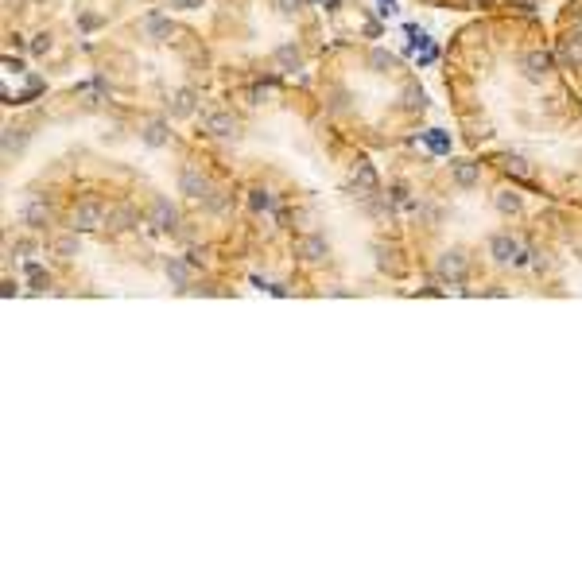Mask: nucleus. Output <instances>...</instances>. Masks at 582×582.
Wrapping results in <instances>:
<instances>
[{
	"instance_id": "f257e3e1",
	"label": "nucleus",
	"mask_w": 582,
	"mask_h": 582,
	"mask_svg": "<svg viewBox=\"0 0 582 582\" xmlns=\"http://www.w3.org/2000/svg\"><path fill=\"white\" fill-rule=\"evenodd\" d=\"M489 252H493L497 260H505V264H524V260L532 257V252L520 248V241L513 237V233H493V237H489Z\"/></svg>"
},
{
	"instance_id": "f03ea898",
	"label": "nucleus",
	"mask_w": 582,
	"mask_h": 582,
	"mask_svg": "<svg viewBox=\"0 0 582 582\" xmlns=\"http://www.w3.org/2000/svg\"><path fill=\"white\" fill-rule=\"evenodd\" d=\"M105 206L101 202H78L74 206V214H70V222H74V229L78 233H89V229H101L105 226Z\"/></svg>"
},
{
	"instance_id": "7ed1b4c3",
	"label": "nucleus",
	"mask_w": 582,
	"mask_h": 582,
	"mask_svg": "<svg viewBox=\"0 0 582 582\" xmlns=\"http://www.w3.org/2000/svg\"><path fill=\"white\" fill-rule=\"evenodd\" d=\"M179 191H183L186 198H198V202H202L206 194H210V179H206V171H202V167L186 163L183 171H179Z\"/></svg>"
},
{
	"instance_id": "20e7f679",
	"label": "nucleus",
	"mask_w": 582,
	"mask_h": 582,
	"mask_svg": "<svg viewBox=\"0 0 582 582\" xmlns=\"http://www.w3.org/2000/svg\"><path fill=\"white\" fill-rule=\"evenodd\" d=\"M148 222H151V229H160V233H171V229L179 226V210L171 206V198H155V202H151Z\"/></svg>"
},
{
	"instance_id": "39448f33",
	"label": "nucleus",
	"mask_w": 582,
	"mask_h": 582,
	"mask_svg": "<svg viewBox=\"0 0 582 582\" xmlns=\"http://www.w3.org/2000/svg\"><path fill=\"white\" fill-rule=\"evenodd\" d=\"M548 66H551V58H548L543 51H524V54H520V70H524V78H528L532 86H539V82H543Z\"/></svg>"
},
{
	"instance_id": "423d86ee",
	"label": "nucleus",
	"mask_w": 582,
	"mask_h": 582,
	"mask_svg": "<svg viewBox=\"0 0 582 582\" xmlns=\"http://www.w3.org/2000/svg\"><path fill=\"white\" fill-rule=\"evenodd\" d=\"M20 222L28 229H47V222H51V210H47L43 198H32V202L20 206Z\"/></svg>"
},
{
	"instance_id": "0eeeda50",
	"label": "nucleus",
	"mask_w": 582,
	"mask_h": 582,
	"mask_svg": "<svg viewBox=\"0 0 582 582\" xmlns=\"http://www.w3.org/2000/svg\"><path fill=\"white\" fill-rule=\"evenodd\" d=\"M105 226H113V229H132V226H140V210H136V206H129V202L109 206Z\"/></svg>"
},
{
	"instance_id": "6e6552de",
	"label": "nucleus",
	"mask_w": 582,
	"mask_h": 582,
	"mask_svg": "<svg viewBox=\"0 0 582 582\" xmlns=\"http://www.w3.org/2000/svg\"><path fill=\"white\" fill-rule=\"evenodd\" d=\"M163 276L171 280V288H186L194 276V260H183V257H171L167 264H163Z\"/></svg>"
},
{
	"instance_id": "1a4fd4ad",
	"label": "nucleus",
	"mask_w": 582,
	"mask_h": 582,
	"mask_svg": "<svg viewBox=\"0 0 582 582\" xmlns=\"http://www.w3.org/2000/svg\"><path fill=\"white\" fill-rule=\"evenodd\" d=\"M451 179H454V186H462V191H474L477 183H482V167L477 163H451Z\"/></svg>"
},
{
	"instance_id": "9d476101",
	"label": "nucleus",
	"mask_w": 582,
	"mask_h": 582,
	"mask_svg": "<svg viewBox=\"0 0 582 582\" xmlns=\"http://www.w3.org/2000/svg\"><path fill=\"white\" fill-rule=\"evenodd\" d=\"M140 140L148 144V148H163V144L171 140V132H167V120H160V117L144 120V125H140Z\"/></svg>"
},
{
	"instance_id": "9b49d317",
	"label": "nucleus",
	"mask_w": 582,
	"mask_h": 582,
	"mask_svg": "<svg viewBox=\"0 0 582 582\" xmlns=\"http://www.w3.org/2000/svg\"><path fill=\"white\" fill-rule=\"evenodd\" d=\"M295 257H303V260H323V257H326V237H319V233H303V237L295 241Z\"/></svg>"
},
{
	"instance_id": "f8f14e48",
	"label": "nucleus",
	"mask_w": 582,
	"mask_h": 582,
	"mask_svg": "<svg viewBox=\"0 0 582 582\" xmlns=\"http://www.w3.org/2000/svg\"><path fill=\"white\" fill-rule=\"evenodd\" d=\"M202 132H210V136H233V132H237V120L229 117V113H206Z\"/></svg>"
},
{
	"instance_id": "ddd939ff",
	"label": "nucleus",
	"mask_w": 582,
	"mask_h": 582,
	"mask_svg": "<svg viewBox=\"0 0 582 582\" xmlns=\"http://www.w3.org/2000/svg\"><path fill=\"white\" fill-rule=\"evenodd\" d=\"M439 272H442V280H451V283H462L466 280V257L454 248V252H446L442 257V264H439Z\"/></svg>"
},
{
	"instance_id": "4468645a",
	"label": "nucleus",
	"mask_w": 582,
	"mask_h": 582,
	"mask_svg": "<svg viewBox=\"0 0 582 582\" xmlns=\"http://www.w3.org/2000/svg\"><path fill=\"white\" fill-rule=\"evenodd\" d=\"M354 186H357V194L365 198V194H377L380 179H377V171H373L369 163H357V167H354Z\"/></svg>"
},
{
	"instance_id": "2eb2a0df",
	"label": "nucleus",
	"mask_w": 582,
	"mask_h": 582,
	"mask_svg": "<svg viewBox=\"0 0 582 582\" xmlns=\"http://www.w3.org/2000/svg\"><path fill=\"white\" fill-rule=\"evenodd\" d=\"M140 28H144V35H148V39H155V43L171 35V20H167V16H144Z\"/></svg>"
},
{
	"instance_id": "dca6fc26",
	"label": "nucleus",
	"mask_w": 582,
	"mask_h": 582,
	"mask_svg": "<svg viewBox=\"0 0 582 582\" xmlns=\"http://www.w3.org/2000/svg\"><path fill=\"white\" fill-rule=\"evenodd\" d=\"M229 206H233V194H229V191H210V194L202 198V210H206V214H226Z\"/></svg>"
},
{
	"instance_id": "f3484780",
	"label": "nucleus",
	"mask_w": 582,
	"mask_h": 582,
	"mask_svg": "<svg viewBox=\"0 0 582 582\" xmlns=\"http://www.w3.org/2000/svg\"><path fill=\"white\" fill-rule=\"evenodd\" d=\"M51 252L54 257H78V229L74 233H58V237L51 241Z\"/></svg>"
},
{
	"instance_id": "a211bd4d",
	"label": "nucleus",
	"mask_w": 582,
	"mask_h": 582,
	"mask_svg": "<svg viewBox=\"0 0 582 582\" xmlns=\"http://www.w3.org/2000/svg\"><path fill=\"white\" fill-rule=\"evenodd\" d=\"M171 113H175V117H186V113H194V94H191V89H179V94L171 97Z\"/></svg>"
},
{
	"instance_id": "6ab92c4d",
	"label": "nucleus",
	"mask_w": 582,
	"mask_h": 582,
	"mask_svg": "<svg viewBox=\"0 0 582 582\" xmlns=\"http://www.w3.org/2000/svg\"><path fill=\"white\" fill-rule=\"evenodd\" d=\"M493 206L501 210V214H517V210H520V198H517L513 191H501V194L493 198Z\"/></svg>"
},
{
	"instance_id": "aec40b11",
	"label": "nucleus",
	"mask_w": 582,
	"mask_h": 582,
	"mask_svg": "<svg viewBox=\"0 0 582 582\" xmlns=\"http://www.w3.org/2000/svg\"><path fill=\"white\" fill-rule=\"evenodd\" d=\"M272 58H276V63H280L283 70H291V66H295V58H299V54H295V47H291V43H283V47H276V54H272Z\"/></svg>"
},
{
	"instance_id": "412c9836",
	"label": "nucleus",
	"mask_w": 582,
	"mask_h": 582,
	"mask_svg": "<svg viewBox=\"0 0 582 582\" xmlns=\"http://www.w3.org/2000/svg\"><path fill=\"white\" fill-rule=\"evenodd\" d=\"M563 63H567V66H582V39H579V43L563 47Z\"/></svg>"
},
{
	"instance_id": "4be33fe9",
	"label": "nucleus",
	"mask_w": 582,
	"mask_h": 582,
	"mask_svg": "<svg viewBox=\"0 0 582 582\" xmlns=\"http://www.w3.org/2000/svg\"><path fill=\"white\" fill-rule=\"evenodd\" d=\"M248 206H252V210H272L276 202H272L268 191H252V194H248Z\"/></svg>"
},
{
	"instance_id": "5701e85b",
	"label": "nucleus",
	"mask_w": 582,
	"mask_h": 582,
	"mask_svg": "<svg viewBox=\"0 0 582 582\" xmlns=\"http://www.w3.org/2000/svg\"><path fill=\"white\" fill-rule=\"evenodd\" d=\"M12 148H23V132H20V129H8V132H4V151H12Z\"/></svg>"
},
{
	"instance_id": "b1692460",
	"label": "nucleus",
	"mask_w": 582,
	"mask_h": 582,
	"mask_svg": "<svg viewBox=\"0 0 582 582\" xmlns=\"http://www.w3.org/2000/svg\"><path fill=\"white\" fill-rule=\"evenodd\" d=\"M171 8H179V12H191V8H202V0H171Z\"/></svg>"
},
{
	"instance_id": "393cba45",
	"label": "nucleus",
	"mask_w": 582,
	"mask_h": 582,
	"mask_svg": "<svg viewBox=\"0 0 582 582\" xmlns=\"http://www.w3.org/2000/svg\"><path fill=\"white\" fill-rule=\"evenodd\" d=\"M295 4H299V0H280V12H283V16H291V12H295Z\"/></svg>"
}]
</instances>
